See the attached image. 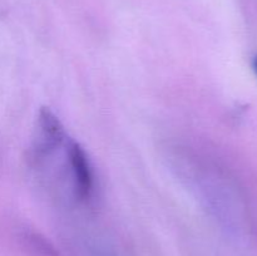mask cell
Instances as JSON below:
<instances>
[{"mask_svg":"<svg viewBox=\"0 0 257 256\" xmlns=\"http://www.w3.org/2000/svg\"><path fill=\"white\" fill-rule=\"evenodd\" d=\"M38 128H39V132H38L39 140L37 141L34 148L38 156L49 153L64 140V128L57 115L49 108L43 107L39 110Z\"/></svg>","mask_w":257,"mask_h":256,"instance_id":"6da1fadb","label":"cell"},{"mask_svg":"<svg viewBox=\"0 0 257 256\" xmlns=\"http://www.w3.org/2000/svg\"><path fill=\"white\" fill-rule=\"evenodd\" d=\"M69 162L74 176L77 195L82 200H87L93 190V173L87 153L79 143L72 142L69 145Z\"/></svg>","mask_w":257,"mask_h":256,"instance_id":"7a4b0ae2","label":"cell"},{"mask_svg":"<svg viewBox=\"0 0 257 256\" xmlns=\"http://www.w3.org/2000/svg\"><path fill=\"white\" fill-rule=\"evenodd\" d=\"M253 69H255V72L257 74V55L255 57V60H253Z\"/></svg>","mask_w":257,"mask_h":256,"instance_id":"3957f363","label":"cell"}]
</instances>
